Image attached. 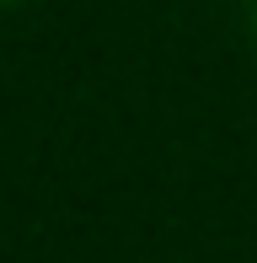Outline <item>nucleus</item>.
I'll use <instances>...</instances> for the list:
<instances>
[{
  "label": "nucleus",
  "mask_w": 257,
  "mask_h": 263,
  "mask_svg": "<svg viewBox=\"0 0 257 263\" xmlns=\"http://www.w3.org/2000/svg\"><path fill=\"white\" fill-rule=\"evenodd\" d=\"M0 6H6V0H0Z\"/></svg>",
  "instance_id": "f257e3e1"
}]
</instances>
